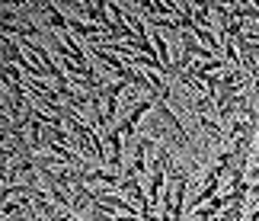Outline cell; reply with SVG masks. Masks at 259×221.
I'll use <instances>...</instances> for the list:
<instances>
[{"label": "cell", "instance_id": "cell-1", "mask_svg": "<svg viewBox=\"0 0 259 221\" xmlns=\"http://www.w3.org/2000/svg\"><path fill=\"white\" fill-rule=\"evenodd\" d=\"M103 141H106V170L125 176L128 160H125V138H122V132H118L115 125L106 128V132H103Z\"/></svg>", "mask_w": 259, "mask_h": 221}, {"label": "cell", "instance_id": "cell-2", "mask_svg": "<svg viewBox=\"0 0 259 221\" xmlns=\"http://www.w3.org/2000/svg\"><path fill=\"white\" fill-rule=\"evenodd\" d=\"M118 193H122L132 205H138L141 212L151 205V199H147V189H144V179H138V176H132V173L122 176V183H118Z\"/></svg>", "mask_w": 259, "mask_h": 221}]
</instances>
